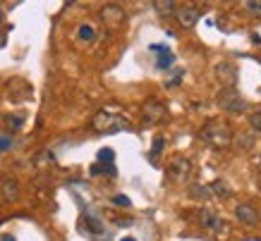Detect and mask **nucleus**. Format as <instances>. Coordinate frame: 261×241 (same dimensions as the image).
<instances>
[{"label":"nucleus","mask_w":261,"mask_h":241,"mask_svg":"<svg viewBox=\"0 0 261 241\" xmlns=\"http://www.w3.org/2000/svg\"><path fill=\"white\" fill-rule=\"evenodd\" d=\"M77 36H80L82 41L91 43V41L96 39V29L91 26V24H80V29H77Z\"/></svg>","instance_id":"obj_14"},{"label":"nucleus","mask_w":261,"mask_h":241,"mask_svg":"<svg viewBox=\"0 0 261 241\" xmlns=\"http://www.w3.org/2000/svg\"><path fill=\"white\" fill-rule=\"evenodd\" d=\"M216 79L225 86H235V81H238V67L232 63H218L216 65Z\"/></svg>","instance_id":"obj_9"},{"label":"nucleus","mask_w":261,"mask_h":241,"mask_svg":"<svg viewBox=\"0 0 261 241\" xmlns=\"http://www.w3.org/2000/svg\"><path fill=\"white\" fill-rule=\"evenodd\" d=\"M113 160H115V153H113L111 148H103V150H98V163H101V165H113Z\"/></svg>","instance_id":"obj_19"},{"label":"nucleus","mask_w":261,"mask_h":241,"mask_svg":"<svg viewBox=\"0 0 261 241\" xmlns=\"http://www.w3.org/2000/svg\"><path fill=\"white\" fill-rule=\"evenodd\" d=\"M5 122L10 125V129H15V132H17V129H22L24 117L22 115H8V117H5Z\"/></svg>","instance_id":"obj_20"},{"label":"nucleus","mask_w":261,"mask_h":241,"mask_svg":"<svg viewBox=\"0 0 261 241\" xmlns=\"http://www.w3.org/2000/svg\"><path fill=\"white\" fill-rule=\"evenodd\" d=\"M94 129L101 134H113V132H120V129H127L129 122H127L125 117L120 115H111L108 110H101V112H96L94 115Z\"/></svg>","instance_id":"obj_1"},{"label":"nucleus","mask_w":261,"mask_h":241,"mask_svg":"<svg viewBox=\"0 0 261 241\" xmlns=\"http://www.w3.org/2000/svg\"><path fill=\"white\" fill-rule=\"evenodd\" d=\"M0 17H3V12H0Z\"/></svg>","instance_id":"obj_28"},{"label":"nucleus","mask_w":261,"mask_h":241,"mask_svg":"<svg viewBox=\"0 0 261 241\" xmlns=\"http://www.w3.org/2000/svg\"><path fill=\"white\" fill-rule=\"evenodd\" d=\"M84 227H87L91 234H103V225L101 220L94 218V215H84Z\"/></svg>","instance_id":"obj_13"},{"label":"nucleus","mask_w":261,"mask_h":241,"mask_svg":"<svg viewBox=\"0 0 261 241\" xmlns=\"http://www.w3.org/2000/svg\"><path fill=\"white\" fill-rule=\"evenodd\" d=\"M163 146H166V139H163V136H156V139H153V143H151V153H149V158L153 160V163H156V160H159V156L163 153Z\"/></svg>","instance_id":"obj_15"},{"label":"nucleus","mask_w":261,"mask_h":241,"mask_svg":"<svg viewBox=\"0 0 261 241\" xmlns=\"http://www.w3.org/2000/svg\"><path fill=\"white\" fill-rule=\"evenodd\" d=\"M199 220H201V227L208 229V232H221L223 229V218L218 215V213H214V210L204 208L201 213H199Z\"/></svg>","instance_id":"obj_10"},{"label":"nucleus","mask_w":261,"mask_h":241,"mask_svg":"<svg viewBox=\"0 0 261 241\" xmlns=\"http://www.w3.org/2000/svg\"><path fill=\"white\" fill-rule=\"evenodd\" d=\"M10 146H12V139H10V136H0V153L8 150Z\"/></svg>","instance_id":"obj_25"},{"label":"nucleus","mask_w":261,"mask_h":241,"mask_svg":"<svg viewBox=\"0 0 261 241\" xmlns=\"http://www.w3.org/2000/svg\"><path fill=\"white\" fill-rule=\"evenodd\" d=\"M245 10L252 17H261V3H254V0H249V3H245Z\"/></svg>","instance_id":"obj_21"},{"label":"nucleus","mask_w":261,"mask_h":241,"mask_svg":"<svg viewBox=\"0 0 261 241\" xmlns=\"http://www.w3.org/2000/svg\"><path fill=\"white\" fill-rule=\"evenodd\" d=\"M249 125H252L254 132H261V110H259V112H252V115H249Z\"/></svg>","instance_id":"obj_22"},{"label":"nucleus","mask_w":261,"mask_h":241,"mask_svg":"<svg viewBox=\"0 0 261 241\" xmlns=\"http://www.w3.org/2000/svg\"><path fill=\"white\" fill-rule=\"evenodd\" d=\"M218 105H221L223 110H228V112H245L247 110V101L240 96V91L235 88V86H225V88H221V94H218Z\"/></svg>","instance_id":"obj_3"},{"label":"nucleus","mask_w":261,"mask_h":241,"mask_svg":"<svg viewBox=\"0 0 261 241\" xmlns=\"http://www.w3.org/2000/svg\"><path fill=\"white\" fill-rule=\"evenodd\" d=\"M0 191H3V196L8 201H17V196H19V187H17L15 179H3L0 182Z\"/></svg>","instance_id":"obj_11"},{"label":"nucleus","mask_w":261,"mask_h":241,"mask_svg":"<svg viewBox=\"0 0 261 241\" xmlns=\"http://www.w3.org/2000/svg\"><path fill=\"white\" fill-rule=\"evenodd\" d=\"M142 117H144V122H146V125H156V122H161V119L166 117V105L159 103V101L144 103Z\"/></svg>","instance_id":"obj_6"},{"label":"nucleus","mask_w":261,"mask_h":241,"mask_svg":"<svg viewBox=\"0 0 261 241\" xmlns=\"http://www.w3.org/2000/svg\"><path fill=\"white\" fill-rule=\"evenodd\" d=\"M91 174H108V177H115V174H118V170H115V165H101V163H96L94 167H91Z\"/></svg>","instance_id":"obj_17"},{"label":"nucleus","mask_w":261,"mask_h":241,"mask_svg":"<svg viewBox=\"0 0 261 241\" xmlns=\"http://www.w3.org/2000/svg\"><path fill=\"white\" fill-rule=\"evenodd\" d=\"M192 196H194V198H208V196H211V191H208V189H204V187H192Z\"/></svg>","instance_id":"obj_23"},{"label":"nucleus","mask_w":261,"mask_h":241,"mask_svg":"<svg viewBox=\"0 0 261 241\" xmlns=\"http://www.w3.org/2000/svg\"><path fill=\"white\" fill-rule=\"evenodd\" d=\"M208 191H211V194H216V196H223V198H225V196H230V187L223 182V179H216L214 184L208 187Z\"/></svg>","instance_id":"obj_16"},{"label":"nucleus","mask_w":261,"mask_h":241,"mask_svg":"<svg viewBox=\"0 0 261 241\" xmlns=\"http://www.w3.org/2000/svg\"><path fill=\"white\" fill-rule=\"evenodd\" d=\"M113 203H115V205H118V208H129V205H132V201H129V198H127V196H115V198H113Z\"/></svg>","instance_id":"obj_24"},{"label":"nucleus","mask_w":261,"mask_h":241,"mask_svg":"<svg viewBox=\"0 0 261 241\" xmlns=\"http://www.w3.org/2000/svg\"><path fill=\"white\" fill-rule=\"evenodd\" d=\"M208 143H214V146H230V141H232V129H230L225 122L221 119H211L208 125L204 127V134H201Z\"/></svg>","instance_id":"obj_2"},{"label":"nucleus","mask_w":261,"mask_h":241,"mask_svg":"<svg viewBox=\"0 0 261 241\" xmlns=\"http://www.w3.org/2000/svg\"><path fill=\"white\" fill-rule=\"evenodd\" d=\"M120 241H137V239H135V236H122Z\"/></svg>","instance_id":"obj_27"},{"label":"nucleus","mask_w":261,"mask_h":241,"mask_svg":"<svg viewBox=\"0 0 261 241\" xmlns=\"http://www.w3.org/2000/svg\"><path fill=\"white\" fill-rule=\"evenodd\" d=\"M0 241H15V236H12V234H3V236H0Z\"/></svg>","instance_id":"obj_26"},{"label":"nucleus","mask_w":261,"mask_h":241,"mask_svg":"<svg viewBox=\"0 0 261 241\" xmlns=\"http://www.w3.org/2000/svg\"><path fill=\"white\" fill-rule=\"evenodd\" d=\"M153 10H156L161 17H168V15H173L175 10H177V5L170 3V0H163V3L159 0V3H153Z\"/></svg>","instance_id":"obj_12"},{"label":"nucleus","mask_w":261,"mask_h":241,"mask_svg":"<svg viewBox=\"0 0 261 241\" xmlns=\"http://www.w3.org/2000/svg\"><path fill=\"white\" fill-rule=\"evenodd\" d=\"M101 19L108 29H118L120 24L125 22V10L118 8V5H106L101 10Z\"/></svg>","instance_id":"obj_7"},{"label":"nucleus","mask_w":261,"mask_h":241,"mask_svg":"<svg viewBox=\"0 0 261 241\" xmlns=\"http://www.w3.org/2000/svg\"><path fill=\"white\" fill-rule=\"evenodd\" d=\"M175 63V55L170 53V50H166V53L159 55V70H168V67H173Z\"/></svg>","instance_id":"obj_18"},{"label":"nucleus","mask_w":261,"mask_h":241,"mask_svg":"<svg viewBox=\"0 0 261 241\" xmlns=\"http://www.w3.org/2000/svg\"><path fill=\"white\" fill-rule=\"evenodd\" d=\"M175 17H177L180 26H185V29H192V26L199 22L201 12H199V8H194V5H185V8H177V10H175Z\"/></svg>","instance_id":"obj_8"},{"label":"nucleus","mask_w":261,"mask_h":241,"mask_svg":"<svg viewBox=\"0 0 261 241\" xmlns=\"http://www.w3.org/2000/svg\"><path fill=\"white\" fill-rule=\"evenodd\" d=\"M190 172H192V165L187 158H175L173 163L166 167V177L170 182H175V184H182V182H187Z\"/></svg>","instance_id":"obj_4"},{"label":"nucleus","mask_w":261,"mask_h":241,"mask_svg":"<svg viewBox=\"0 0 261 241\" xmlns=\"http://www.w3.org/2000/svg\"><path fill=\"white\" fill-rule=\"evenodd\" d=\"M235 218H238L242 225H249V227L261 225V213L254 208V205H249V203H240L238 208H235Z\"/></svg>","instance_id":"obj_5"}]
</instances>
